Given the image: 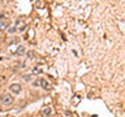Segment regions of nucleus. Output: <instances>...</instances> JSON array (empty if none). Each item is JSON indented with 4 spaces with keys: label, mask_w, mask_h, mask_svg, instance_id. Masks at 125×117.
Returning <instances> with one entry per match:
<instances>
[{
    "label": "nucleus",
    "mask_w": 125,
    "mask_h": 117,
    "mask_svg": "<svg viewBox=\"0 0 125 117\" xmlns=\"http://www.w3.org/2000/svg\"><path fill=\"white\" fill-rule=\"evenodd\" d=\"M0 101H1V104L3 105H10V104H13V101H14V98L10 95V94H4V95L1 96V99H0Z\"/></svg>",
    "instance_id": "f257e3e1"
},
{
    "label": "nucleus",
    "mask_w": 125,
    "mask_h": 117,
    "mask_svg": "<svg viewBox=\"0 0 125 117\" xmlns=\"http://www.w3.org/2000/svg\"><path fill=\"white\" fill-rule=\"evenodd\" d=\"M34 85L35 86H41V87H43L44 90H50V83L44 79V78H38V79L34 82Z\"/></svg>",
    "instance_id": "f03ea898"
},
{
    "label": "nucleus",
    "mask_w": 125,
    "mask_h": 117,
    "mask_svg": "<svg viewBox=\"0 0 125 117\" xmlns=\"http://www.w3.org/2000/svg\"><path fill=\"white\" fill-rule=\"evenodd\" d=\"M9 90H10L12 94H14V95H18V94H21L22 87H21V85H20V83H12V85L9 86Z\"/></svg>",
    "instance_id": "7ed1b4c3"
},
{
    "label": "nucleus",
    "mask_w": 125,
    "mask_h": 117,
    "mask_svg": "<svg viewBox=\"0 0 125 117\" xmlns=\"http://www.w3.org/2000/svg\"><path fill=\"white\" fill-rule=\"evenodd\" d=\"M14 53L18 55V56H20V55H22V53H25V47H23V46H18L17 47V51H16Z\"/></svg>",
    "instance_id": "20e7f679"
},
{
    "label": "nucleus",
    "mask_w": 125,
    "mask_h": 117,
    "mask_svg": "<svg viewBox=\"0 0 125 117\" xmlns=\"http://www.w3.org/2000/svg\"><path fill=\"white\" fill-rule=\"evenodd\" d=\"M7 25H8V23H7L5 21H0V31L5 30V29H7Z\"/></svg>",
    "instance_id": "39448f33"
},
{
    "label": "nucleus",
    "mask_w": 125,
    "mask_h": 117,
    "mask_svg": "<svg viewBox=\"0 0 125 117\" xmlns=\"http://www.w3.org/2000/svg\"><path fill=\"white\" fill-rule=\"evenodd\" d=\"M31 73H33V74H41V73H42V69H41V68H34Z\"/></svg>",
    "instance_id": "423d86ee"
},
{
    "label": "nucleus",
    "mask_w": 125,
    "mask_h": 117,
    "mask_svg": "<svg viewBox=\"0 0 125 117\" xmlns=\"http://www.w3.org/2000/svg\"><path fill=\"white\" fill-rule=\"evenodd\" d=\"M51 112H52V109H51V108H46L44 111H43V115L48 116V115H51Z\"/></svg>",
    "instance_id": "0eeeda50"
},
{
    "label": "nucleus",
    "mask_w": 125,
    "mask_h": 117,
    "mask_svg": "<svg viewBox=\"0 0 125 117\" xmlns=\"http://www.w3.org/2000/svg\"><path fill=\"white\" fill-rule=\"evenodd\" d=\"M23 79H25L26 82H29V81H31V74H25V76L22 77Z\"/></svg>",
    "instance_id": "6e6552de"
},
{
    "label": "nucleus",
    "mask_w": 125,
    "mask_h": 117,
    "mask_svg": "<svg viewBox=\"0 0 125 117\" xmlns=\"http://www.w3.org/2000/svg\"><path fill=\"white\" fill-rule=\"evenodd\" d=\"M27 56H29V57H27L29 60H34V53L33 52H29V53H27Z\"/></svg>",
    "instance_id": "1a4fd4ad"
},
{
    "label": "nucleus",
    "mask_w": 125,
    "mask_h": 117,
    "mask_svg": "<svg viewBox=\"0 0 125 117\" xmlns=\"http://www.w3.org/2000/svg\"><path fill=\"white\" fill-rule=\"evenodd\" d=\"M25 29H26V26H25V25H22L21 27H18V30H20V31H25Z\"/></svg>",
    "instance_id": "9d476101"
},
{
    "label": "nucleus",
    "mask_w": 125,
    "mask_h": 117,
    "mask_svg": "<svg viewBox=\"0 0 125 117\" xmlns=\"http://www.w3.org/2000/svg\"><path fill=\"white\" fill-rule=\"evenodd\" d=\"M8 31H9V33H14V31H16V27H10V29H8Z\"/></svg>",
    "instance_id": "9b49d317"
},
{
    "label": "nucleus",
    "mask_w": 125,
    "mask_h": 117,
    "mask_svg": "<svg viewBox=\"0 0 125 117\" xmlns=\"http://www.w3.org/2000/svg\"><path fill=\"white\" fill-rule=\"evenodd\" d=\"M3 17H4V14H3V13H0V20H3Z\"/></svg>",
    "instance_id": "f8f14e48"
}]
</instances>
